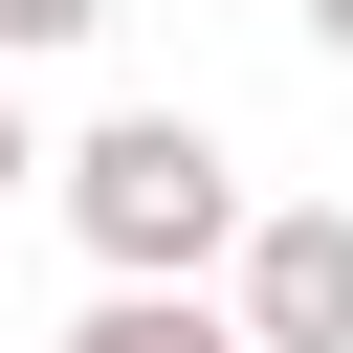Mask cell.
Wrapping results in <instances>:
<instances>
[{"mask_svg": "<svg viewBox=\"0 0 353 353\" xmlns=\"http://www.w3.org/2000/svg\"><path fill=\"white\" fill-rule=\"evenodd\" d=\"M44 199H66L88 265H221V243H243V154H221L199 110H88V132L44 154Z\"/></svg>", "mask_w": 353, "mask_h": 353, "instance_id": "cell-1", "label": "cell"}, {"mask_svg": "<svg viewBox=\"0 0 353 353\" xmlns=\"http://www.w3.org/2000/svg\"><path fill=\"white\" fill-rule=\"evenodd\" d=\"M221 309H243V353H353V199H243Z\"/></svg>", "mask_w": 353, "mask_h": 353, "instance_id": "cell-2", "label": "cell"}, {"mask_svg": "<svg viewBox=\"0 0 353 353\" xmlns=\"http://www.w3.org/2000/svg\"><path fill=\"white\" fill-rule=\"evenodd\" d=\"M66 353H243V309H221L199 265H110V287L66 309Z\"/></svg>", "mask_w": 353, "mask_h": 353, "instance_id": "cell-3", "label": "cell"}, {"mask_svg": "<svg viewBox=\"0 0 353 353\" xmlns=\"http://www.w3.org/2000/svg\"><path fill=\"white\" fill-rule=\"evenodd\" d=\"M88 22H110V0H0V66H66Z\"/></svg>", "mask_w": 353, "mask_h": 353, "instance_id": "cell-4", "label": "cell"}, {"mask_svg": "<svg viewBox=\"0 0 353 353\" xmlns=\"http://www.w3.org/2000/svg\"><path fill=\"white\" fill-rule=\"evenodd\" d=\"M0 199H44V132H22V66H0Z\"/></svg>", "mask_w": 353, "mask_h": 353, "instance_id": "cell-5", "label": "cell"}, {"mask_svg": "<svg viewBox=\"0 0 353 353\" xmlns=\"http://www.w3.org/2000/svg\"><path fill=\"white\" fill-rule=\"evenodd\" d=\"M287 22H309V44H331V66H353V0H287Z\"/></svg>", "mask_w": 353, "mask_h": 353, "instance_id": "cell-6", "label": "cell"}]
</instances>
